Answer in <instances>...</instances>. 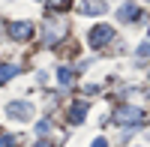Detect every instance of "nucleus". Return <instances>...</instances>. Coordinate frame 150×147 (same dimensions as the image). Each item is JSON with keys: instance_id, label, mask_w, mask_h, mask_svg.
I'll list each match as a JSON object with an SVG mask.
<instances>
[{"instance_id": "obj_8", "label": "nucleus", "mask_w": 150, "mask_h": 147, "mask_svg": "<svg viewBox=\"0 0 150 147\" xmlns=\"http://www.w3.org/2000/svg\"><path fill=\"white\" fill-rule=\"evenodd\" d=\"M12 75H18V66H15V63H6V66H0V84H3V81H9Z\"/></svg>"}, {"instance_id": "obj_1", "label": "nucleus", "mask_w": 150, "mask_h": 147, "mask_svg": "<svg viewBox=\"0 0 150 147\" xmlns=\"http://www.w3.org/2000/svg\"><path fill=\"white\" fill-rule=\"evenodd\" d=\"M114 120H117V123H123V126H138V123H144V120H147V114H144V108L123 105V108H117V111H114Z\"/></svg>"}, {"instance_id": "obj_7", "label": "nucleus", "mask_w": 150, "mask_h": 147, "mask_svg": "<svg viewBox=\"0 0 150 147\" xmlns=\"http://www.w3.org/2000/svg\"><path fill=\"white\" fill-rule=\"evenodd\" d=\"M84 117H87V105H84V102L69 105V123H81Z\"/></svg>"}, {"instance_id": "obj_10", "label": "nucleus", "mask_w": 150, "mask_h": 147, "mask_svg": "<svg viewBox=\"0 0 150 147\" xmlns=\"http://www.w3.org/2000/svg\"><path fill=\"white\" fill-rule=\"evenodd\" d=\"M36 132H39V135H48V132H51V123H48V120H42V123H36Z\"/></svg>"}, {"instance_id": "obj_14", "label": "nucleus", "mask_w": 150, "mask_h": 147, "mask_svg": "<svg viewBox=\"0 0 150 147\" xmlns=\"http://www.w3.org/2000/svg\"><path fill=\"white\" fill-rule=\"evenodd\" d=\"M93 147H108V141H105V138H96V141H93Z\"/></svg>"}, {"instance_id": "obj_5", "label": "nucleus", "mask_w": 150, "mask_h": 147, "mask_svg": "<svg viewBox=\"0 0 150 147\" xmlns=\"http://www.w3.org/2000/svg\"><path fill=\"white\" fill-rule=\"evenodd\" d=\"M102 12H105L102 0H84L81 3V15H102Z\"/></svg>"}, {"instance_id": "obj_11", "label": "nucleus", "mask_w": 150, "mask_h": 147, "mask_svg": "<svg viewBox=\"0 0 150 147\" xmlns=\"http://www.w3.org/2000/svg\"><path fill=\"white\" fill-rule=\"evenodd\" d=\"M72 0H51V9H66Z\"/></svg>"}, {"instance_id": "obj_4", "label": "nucleus", "mask_w": 150, "mask_h": 147, "mask_svg": "<svg viewBox=\"0 0 150 147\" xmlns=\"http://www.w3.org/2000/svg\"><path fill=\"white\" fill-rule=\"evenodd\" d=\"M9 33H12V39L27 42L30 36H33V24H27V21H15V24H9Z\"/></svg>"}, {"instance_id": "obj_13", "label": "nucleus", "mask_w": 150, "mask_h": 147, "mask_svg": "<svg viewBox=\"0 0 150 147\" xmlns=\"http://www.w3.org/2000/svg\"><path fill=\"white\" fill-rule=\"evenodd\" d=\"M138 57H150V42H147V45H141V48H138Z\"/></svg>"}, {"instance_id": "obj_6", "label": "nucleus", "mask_w": 150, "mask_h": 147, "mask_svg": "<svg viewBox=\"0 0 150 147\" xmlns=\"http://www.w3.org/2000/svg\"><path fill=\"white\" fill-rule=\"evenodd\" d=\"M117 15H120V21H135V18L141 15V9L135 6V3H123V6H120V12H117Z\"/></svg>"}, {"instance_id": "obj_15", "label": "nucleus", "mask_w": 150, "mask_h": 147, "mask_svg": "<svg viewBox=\"0 0 150 147\" xmlns=\"http://www.w3.org/2000/svg\"><path fill=\"white\" fill-rule=\"evenodd\" d=\"M33 147H51V144H48V141H39V144H33Z\"/></svg>"}, {"instance_id": "obj_3", "label": "nucleus", "mask_w": 150, "mask_h": 147, "mask_svg": "<svg viewBox=\"0 0 150 147\" xmlns=\"http://www.w3.org/2000/svg\"><path fill=\"white\" fill-rule=\"evenodd\" d=\"M6 114H9L12 120H30V117H33V105H30V102H12V105L6 108Z\"/></svg>"}, {"instance_id": "obj_2", "label": "nucleus", "mask_w": 150, "mask_h": 147, "mask_svg": "<svg viewBox=\"0 0 150 147\" xmlns=\"http://www.w3.org/2000/svg\"><path fill=\"white\" fill-rule=\"evenodd\" d=\"M111 39H114V30H111L108 24H99V27L90 30V45H93V48H102V45H108Z\"/></svg>"}, {"instance_id": "obj_9", "label": "nucleus", "mask_w": 150, "mask_h": 147, "mask_svg": "<svg viewBox=\"0 0 150 147\" xmlns=\"http://www.w3.org/2000/svg\"><path fill=\"white\" fill-rule=\"evenodd\" d=\"M57 78H60V84H63V87H69V84H72V69H69V66H63V69L57 72Z\"/></svg>"}, {"instance_id": "obj_12", "label": "nucleus", "mask_w": 150, "mask_h": 147, "mask_svg": "<svg viewBox=\"0 0 150 147\" xmlns=\"http://www.w3.org/2000/svg\"><path fill=\"white\" fill-rule=\"evenodd\" d=\"M0 147H12V135H0Z\"/></svg>"}]
</instances>
